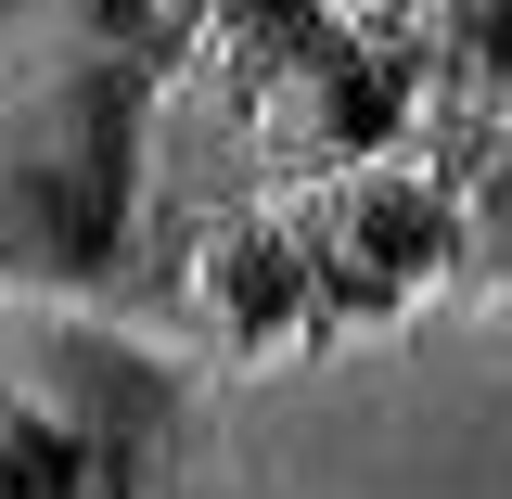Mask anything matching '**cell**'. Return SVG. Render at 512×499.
Returning <instances> with one entry per match:
<instances>
[{
    "instance_id": "1",
    "label": "cell",
    "mask_w": 512,
    "mask_h": 499,
    "mask_svg": "<svg viewBox=\"0 0 512 499\" xmlns=\"http://www.w3.org/2000/svg\"><path fill=\"white\" fill-rule=\"evenodd\" d=\"M282 218H295L308 282H320V346L410 333V320L461 282V205H448V167H423L410 141L295 180V192H282Z\"/></svg>"
},
{
    "instance_id": "2",
    "label": "cell",
    "mask_w": 512,
    "mask_h": 499,
    "mask_svg": "<svg viewBox=\"0 0 512 499\" xmlns=\"http://www.w3.org/2000/svg\"><path fill=\"white\" fill-rule=\"evenodd\" d=\"M141 90H154V77L116 64L103 39L0 90V269H103V256H116V231H103L90 205H64V180L128 192Z\"/></svg>"
},
{
    "instance_id": "3",
    "label": "cell",
    "mask_w": 512,
    "mask_h": 499,
    "mask_svg": "<svg viewBox=\"0 0 512 499\" xmlns=\"http://www.w3.org/2000/svg\"><path fill=\"white\" fill-rule=\"evenodd\" d=\"M231 128L256 141V167L295 192V180H320V167L397 154V141L423 128V77L384 39V13L372 26H359V13H320L295 52H269L244 90H231Z\"/></svg>"
},
{
    "instance_id": "4",
    "label": "cell",
    "mask_w": 512,
    "mask_h": 499,
    "mask_svg": "<svg viewBox=\"0 0 512 499\" xmlns=\"http://www.w3.org/2000/svg\"><path fill=\"white\" fill-rule=\"evenodd\" d=\"M180 333L231 372H295L320 346V282L282 205H218L180 244Z\"/></svg>"
},
{
    "instance_id": "5",
    "label": "cell",
    "mask_w": 512,
    "mask_h": 499,
    "mask_svg": "<svg viewBox=\"0 0 512 499\" xmlns=\"http://www.w3.org/2000/svg\"><path fill=\"white\" fill-rule=\"evenodd\" d=\"M384 39L423 77V116L512 128V0H384Z\"/></svg>"
},
{
    "instance_id": "6",
    "label": "cell",
    "mask_w": 512,
    "mask_h": 499,
    "mask_svg": "<svg viewBox=\"0 0 512 499\" xmlns=\"http://www.w3.org/2000/svg\"><path fill=\"white\" fill-rule=\"evenodd\" d=\"M0 499H141L128 448L52 397H0Z\"/></svg>"
},
{
    "instance_id": "7",
    "label": "cell",
    "mask_w": 512,
    "mask_h": 499,
    "mask_svg": "<svg viewBox=\"0 0 512 499\" xmlns=\"http://www.w3.org/2000/svg\"><path fill=\"white\" fill-rule=\"evenodd\" d=\"M320 13H346V0H192V64L218 77V103L244 90L269 52H295Z\"/></svg>"
},
{
    "instance_id": "8",
    "label": "cell",
    "mask_w": 512,
    "mask_h": 499,
    "mask_svg": "<svg viewBox=\"0 0 512 499\" xmlns=\"http://www.w3.org/2000/svg\"><path fill=\"white\" fill-rule=\"evenodd\" d=\"M448 205H461V282L512 308V128H487V154L448 180Z\"/></svg>"
}]
</instances>
